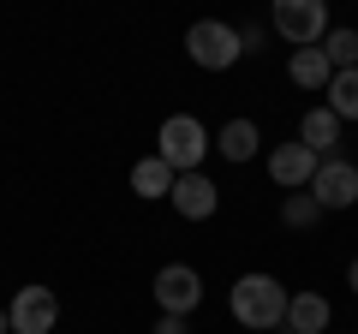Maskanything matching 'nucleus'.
Listing matches in <instances>:
<instances>
[{"mask_svg":"<svg viewBox=\"0 0 358 334\" xmlns=\"http://www.w3.org/2000/svg\"><path fill=\"white\" fill-rule=\"evenodd\" d=\"M329 108L341 114V126H346V119H358V66H346V72L329 78Z\"/></svg>","mask_w":358,"mask_h":334,"instance_id":"15","label":"nucleus"},{"mask_svg":"<svg viewBox=\"0 0 358 334\" xmlns=\"http://www.w3.org/2000/svg\"><path fill=\"white\" fill-rule=\"evenodd\" d=\"M346 286H352V293H358V257H352V269H346Z\"/></svg>","mask_w":358,"mask_h":334,"instance_id":"19","label":"nucleus"},{"mask_svg":"<svg viewBox=\"0 0 358 334\" xmlns=\"http://www.w3.org/2000/svg\"><path fill=\"white\" fill-rule=\"evenodd\" d=\"M322 54H329V66L334 72H346V66H358V30H329V36H322Z\"/></svg>","mask_w":358,"mask_h":334,"instance_id":"17","label":"nucleus"},{"mask_svg":"<svg viewBox=\"0 0 358 334\" xmlns=\"http://www.w3.org/2000/svg\"><path fill=\"white\" fill-rule=\"evenodd\" d=\"M215 150L227 155V161H251V155L263 150V131H257V119H227V126L215 131Z\"/></svg>","mask_w":358,"mask_h":334,"instance_id":"13","label":"nucleus"},{"mask_svg":"<svg viewBox=\"0 0 358 334\" xmlns=\"http://www.w3.org/2000/svg\"><path fill=\"white\" fill-rule=\"evenodd\" d=\"M287 298H293V293H287L275 275L251 269V275H239V281H233L227 310H233V322H239V328H281V322H287Z\"/></svg>","mask_w":358,"mask_h":334,"instance_id":"1","label":"nucleus"},{"mask_svg":"<svg viewBox=\"0 0 358 334\" xmlns=\"http://www.w3.org/2000/svg\"><path fill=\"white\" fill-rule=\"evenodd\" d=\"M329 317H334V305L322 293H293V298H287V322H281V328L287 334H322Z\"/></svg>","mask_w":358,"mask_h":334,"instance_id":"10","label":"nucleus"},{"mask_svg":"<svg viewBox=\"0 0 358 334\" xmlns=\"http://www.w3.org/2000/svg\"><path fill=\"white\" fill-rule=\"evenodd\" d=\"M155 334H192V328H185V317H162V322H155Z\"/></svg>","mask_w":358,"mask_h":334,"instance_id":"18","label":"nucleus"},{"mask_svg":"<svg viewBox=\"0 0 358 334\" xmlns=\"http://www.w3.org/2000/svg\"><path fill=\"white\" fill-rule=\"evenodd\" d=\"M287 78H293L299 90H329L334 66H329V54H322V42H317V48H293V60H287Z\"/></svg>","mask_w":358,"mask_h":334,"instance_id":"11","label":"nucleus"},{"mask_svg":"<svg viewBox=\"0 0 358 334\" xmlns=\"http://www.w3.org/2000/svg\"><path fill=\"white\" fill-rule=\"evenodd\" d=\"M185 54H192V66H203V72H227V66L245 60V42H239V30H233L227 18H197V24L185 30Z\"/></svg>","mask_w":358,"mask_h":334,"instance_id":"3","label":"nucleus"},{"mask_svg":"<svg viewBox=\"0 0 358 334\" xmlns=\"http://www.w3.org/2000/svg\"><path fill=\"white\" fill-rule=\"evenodd\" d=\"M305 191L317 197L322 209H352V203H358V167L341 161V155H322V167L310 173Z\"/></svg>","mask_w":358,"mask_h":334,"instance_id":"6","label":"nucleus"},{"mask_svg":"<svg viewBox=\"0 0 358 334\" xmlns=\"http://www.w3.org/2000/svg\"><path fill=\"white\" fill-rule=\"evenodd\" d=\"M167 203L179 209V221H209L221 209V191H215V180H203V173H179L173 191H167Z\"/></svg>","mask_w":358,"mask_h":334,"instance_id":"9","label":"nucleus"},{"mask_svg":"<svg viewBox=\"0 0 358 334\" xmlns=\"http://www.w3.org/2000/svg\"><path fill=\"white\" fill-rule=\"evenodd\" d=\"M6 317H13V334H48L60 322V298H54V286H18Z\"/></svg>","mask_w":358,"mask_h":334,"instance_id":"7","label":"nucleus"},{"mask_svg":"<svg viewBox=\"0 0 358 334\" xmlns=\"http://www.w3.org/2000/svg\"><path fill=\"white\" fill-rule=\"evenodd\" d=\"M150 293H155V305H162V317H192V310L203 305V275H197L192 263H162Z\"/></svg>","mask_w":358,"mask_h":334,"instance_id":"5","label":"nucleus"},{"mask_svg":"<svg viewBox=\"0 0 358 334\" xmlns=\"http://www.w3.org/2000/svg\"><path fill=\"white\" fill-rule=\"evenodd\" d=\"M299 143H305V150H317V155H329L334 143H341V114H334L329 102L310 108V114L299 119Z\"/></svg>","mask_w":358,"mask_h":334,"instance_id":"12","label":"nucleus"},{"mask_svg":"<svg viewBox=\"0 0 358 334\" xmlns=\"http://www.w3.org/2000/svg\"><path fill=\"white\" fill-rule=\"evenodd\" d=\"M281 221H287V227H317V221H322V203H317L310 191H287V197H281Z\"/></svg>","mask_w":358,"mask_h":334,"instance_id":"16","label":"nucleus"},{"mask_svg":"<svg viewBox=\"0 0 358 334\" xmlns=\"http://www.w3.org/2000/svg\"><path fill=\"white\" fill-rule=\"evenodd\" d=\"M173 180H179V173L162 161V155H143V161H131V191H138V197H150V203L173 191Z\"/></svg>","mask_w":358,"mask_h":334,"instance_id":"14","label":"nucleus"},{"mask_svg":"<svg viewBox=\"0 0 358 334\" xmlns=\"http://www.w3.org/2000/svg\"><path fill=\"white\" fill-rule=\"evenodd\" d=\"M317 167H322V155L305 150V143H275L268 150V180L281 185V191H305Z\"/></svg>","mask_w":358,"mask_h":334,"instance_id":"8","label":"nucleus"},{"mask_svg":"<svg viewBox=\"0 0 358 334\" xmlns=\"http://www.w3.org/2000/svg\"><path fill=\"white\" fill-rule=\"evenodd\" d=\"M209 150H215V143H209V131H203L197 114H173V119H162V131H155V155H162L173 173H197Z\"/></svg>","mask_w":358,"mask_h":334,"instance_id":"2","label":"nucleus"},{"mask_svg":"<svg viewBox=\"0 0 358 334\" xmlns=\"http://www.w3.org/2000/svg\"><path fill=\"white\" fill-rule=\"evenodd\" d=\"M275 36L293 48H317L329 36V0H275Z\"/></svg>","mask_w":358,"mask_h":334,"instance_id":"4","label":"nucleus"},{"mask_svg":"<svg viewBox=\"0 0 358 334\" xmlns=\"http://www.w3.org/2000/svg\"><path fill=\"white\" fill-rule=\"evenodd\" d=\"M0 334H13V317H6V310H0Z\"/></svg>","mask_w":358,"mask_h":334,"instance_id":"20","label":"nucleus"}]
</instances>
